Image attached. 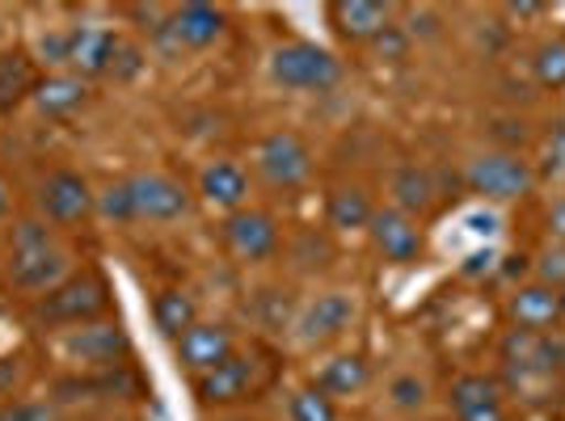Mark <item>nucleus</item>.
I'll return each instance as SVG.
<instances>
[{"instance_id": "obj_10", "label": "nucleus", "mask_w": 565, "mask_h": 421, "mask_svg": "<svg viewBox=\"0 0 565 421\" xmlns=\"http://www.w3.org/2000/svg\"><path fill=\"white\" fill-rule=\"evenodd\" d=\"M224 25H228L224 9L203 4V0H190V4H178L166 22L157 25V39L169 43L173 51H207L220 43Z\"/></svg>"}, {"instance_id": "obj_31", "label": "nucleus", "mask_w": 565, "mask_h": 421, "mask_svg": "<svg viewBox=\"0 0 565 421\" xmlns=\"http://www.w3.org/2000/svg\"><path fill=\"white\" fill-rule=\"evenodd\" d=\"M0 421H60V413H55V404H47V400H4L0 404Z\"/></svg>"}, {"instance_id": "obj_34", "label": "nucleus", "mask_w": 565, "mask_h": 421, "mask_svg": "<svg viewBox=\"0 0 565 421\" xmlns=\"http://www.w3.org/2000/svg\"><path fill=\"white\" fill-rule=\"evenodd\" d=\"M140 68H143V51L136 47V43H118V55H115V68H110V76L115 80H136L140 76Z\"/></svg>"}, {"instance_id": "obj_2", "label": "nucleus", "mask_w": 565, "mask_h": 421, "mask_svg": "<svg viewBox=\"0 0 565 421\" xmlns=\"http://www.w3.org/2000/svg\"><path fill=\"white\" fill-rule=\"evenodd\" d=\"M106 312H110V282L102 279L97 270H76L55 291L34 300V321L47 328H60V333L102 321Z\"/></svg>"}, {"instance_id": "obj_29", "label": "nucleus", "mask_w": 565, "mask_h": 421, "mask_svg": "<svg viewBox=\"0 0 565 421\" xmlns=\"http://www.w3.org/2000/svg\"><path fill=\"white\" fill-rule=\"evenodd\" d=\"M532 72L544 89H565V39H553V43H541L536 60H532Z\"/></svg>"}, {"instance_id": "obj_12", "label": "nucleus", "mask_w": 565, "mask_h": 421, "mask_svg": "<svg viewBox=\"0 0 565 421\" xmlns=\"http://www.w3.org/2000/svg\"><path fill=\"white\" fill-rule=\"evenodd\" d=\"M354 321V300L347 291H326L305 312L296 316V342L300 346H326L333 337H342Z\"/></svg>"}, {"instance_id": "obj_33", "label": "nucleus", "mask_w": 565, "mask_h": 421, "mask_svg": "<svg viewBox=\"0 0 565 421\" xmlns=\"http://www.w3.org/2000/svg\"><path fill=\"white\" fill-rule=\"evenodd\" d=\"M388 397H393L397 409H418V404L426 400V384L418 379V375H397L393 388H388Z\"/></svg>"}, {"instance_id": "obj_39", "label": "nucleus", "mask_w": 565, "mask_h": 421, "mask_svg": "<svg viewBox=\"0 0 565 421\" xmlns=\"http://www.w3.org/2000/svg\"><path fill=\"white\" fill-rule=\"evenodd\" d=\"M562 312H565V287H562Z\"/></svg>"}, {"instance_id": "obj_14", "label": "nucleus", "mask_w": 565, "mask_h": 421, "mask_svg": "<svg viewBox=\"0 0 565 421\" xmlns=\"http://www.w3.org/2000/svg\"><path fill=\"white\" fill-rule=\"evenodd\" d=\"M448 409L456 421H507V400L490 375L465 371L451 379Z\"/></svg>"}, {"instance_id": "obj_15", "label": "nucleus", "mask_w": 565, "mask_h": 421, "mask_svg": "<svg viewBox=\"0 0 565 421\" xmlns=\"http://www.w3.org/2000/svg\"><path fill=\"white\" fill-rule=\"evenodd\" d=\"M233 358V328L215 325V321H194V325L178 337V363L194 375L215 371L220 363Z\"/></svg>"}, {"instance_id": "obj_23", "label": "nucleus", "mask_w": 565, "mask_h": 421, "mask_svg": "<svg viewBox=\"0 0 565 421\" xmlns=\"http://www.w3.org/2000/svg\"><path fill=\"white\" fill-rule=\"evenodd\" d=\"M39 68L30 51H0V115H13L22 101L34 97Z\"/></svg>"}, {"instance_id": "obj_22", "label": "nucleus", "mask_w": 565, "mask_h": 421, "mask_svg": "<svg viewBox=\"0 0 565 421\" xmlns=\"http://www.w3.org/2000/svg\"><path fill=\"white\" fill-rule=\"evenodd\" d=\"M367 379H372V367H367V358L363 354H333L326 358L317 375H312V388L317 392H326V397H359L363 388H367Z\"/></svg>"}, {"instance_id": "obj_13", "label": "nucleus", "mask_w": 565, "mask_h": 421, "mask_svg": "<svg viewBox=\"0 0 565 421\" xmlns=\"http://www.w3.org/2000/svg\"><path fill=\"white\" fill-rule=\"evenodd\" d=\"M333 34L351 47L363 43H376L380 34L393 25V4H380V0H333L326 9Z\"/></svg>"}, {"instance_id": "obj_37", "label": "nucleus", "mask_w": 565, "mask_h": 421, "mask_svg": "<svg viewBox=\"0 0 565 421\" xmlns=\"http://www.w3.org/2000/svg\"><path fill=\"white\" fill-rule=\"evenodd\" d=\"M9 210H13V190H9V182L0 177V224L9 219Z\"/></svg>"}, {"instance_id": "obj_1", "label": "nucleus", "mask_w": 565, "mask_h": 421, "mask_svg": "<svg viewBox=\"0 0 565 421\" xmlns=\"http://www.w3.org/2000/svg\"><path fill=\"white\" fill-rule=\"evenodd\" d=\"M72 279V253L43 215H25L9 233V282L25 295H47Z\"/></svg>"}, {"instance_id": "obj_36", "label": "nucleus", "mask_w": 565, "mask_h": 421, "mask_svg": "<svg viewBox=\"0 0 565 421\" xmlns=\"http://www.w3.org/2000/svg\"><path fill=\"white\" fill-rule=\"evenodd\" d=\"M376 47L384 51V55L401 60V55H405V47H409V34H401L397 25H388V30H384V34L376 39Z\"/></svg>"}, {"instance_id": "obj_18", "label": "nucleus", "mask_w": 565, "mask_h": 421, "mask_svg": "<svg viewBox=\"0 0 565 421\" xmlns=\"http://www.w3.org/2000/svg\"><path fill=\"white\" fill-rule=\"evenodd\" d=\"M194 392L203 404H241L254 397V358L233 354L228 363H220L215 371L194 379Z\"/></svg>"}, {"instance_id": "obj_25", "label": "nucleus", "mask_w": 565, "mask_h": 421, "mask_svg": "<svg viewBox=\"0 0 565 421\" xmlns=\"http://www.w3.org/2000/svg\"><path fill=\"white\" fill-rule=\"evenodd\" d=\"M388 190H393V207L405 210L409 219H414V215H426L430 203H435V182H430V173L418 169V164L397 169V173H393V186Z\"/></svg>"}, {"instance_id": "obj_21", "label": "nucleus", "mask_w": 565, "mask_h": 421, "mask_svg": "<svg viewBox=\"0 0 565 421\" xmlns=\"http://www.w3.org/2000/svg\"><path fill=\"white\" fill-rule=\"evenodd\" d=\"M199 194L224 215L249 207V173L236 161H207L199 173Z\"/></svg>"}, {"instance_id": "obj_26", "label": "nucleus", "mask_w": 565, "mask_h": 421, "mask_svg": "<svg viewBox=\"0 0 565 421\" xmlns=\"http://www.w3.org/2000/svg\"><path fill=\"white\" fill-rule=\"evenodd\" d=\"M152 321H157V328H161L166 337H182V333L199 321V307L190 300V291L169 287V291H161V295L152 300Z\"/></svg>"}, {"instance_id": "obj_19", "label": "nucleus", "mask_w": 565, "mask_h": 421, "mask_svg": "<svg viewBox=\"0 0 565 421\" xmlns=\"http://www.w3.org/2000/svg\"><path fill=\"white\" fill-rule=\"evenodd\" d=\"M89 80L85 76H76V72H47V76H39V85H34V106H39V115L47 118H68L76 110H85L89 106Z\"/></svg>"}, {"instance_id": "obj_30", "label": "nucleus", "mask_w": 565, "mask_h": 421, "mask_svg": "<svg viewBox=\"0 0 565 421\" xmlns=\"http://www.w3.org/2000/svg\"><path fill=\"white\" fill-rule=\"evenodd\" d=\"M39 60H43L51 72H68V64H72V25H68V30H47V34L39 39Z\"/></svg>"}, {"instance_id": "obj_17", "label": "nucleus", "mask_w": 565, "mask_h": 421, "mask_svg": "<svg viewBox=\"0 0 565 421\" xmlns=\"http://www.w3.org/2000/svg\"><path fill=\"white\" fill-rule=\"evenodd\" d=\"M511 321L515 328H532V333H548V328H562V291L557 287H544V282H523L511 295Z\"/></svg>"}, {"instance_id": "obj_20", "label": "nucleus", "mask_w": 565, "mask_h": 421, "mask_svg": "<svg viewBox=\"0 0 565 421\" xmlns=\"http://www.w3.org/2000/svg\"><path fill=\"white\" fill-rule=\"evenodd\" d=\"M502 363L527 379V375H557L553 367V328L548 333H532V328H511L502 337Z\"/></svg>"}, {"instance_id": "obj_32", "label": "nucleus", "mask_w": 565, "mask_h": 421, "mask_svg": "<svg viewBox=\"0 0 565 421\" xmlns=\"http://www.w3.org/2000/svg\"><path fill=\"white\" fill-rule=\"evenodd\" d=\"M536 274H541L536 282L562 291L565 287V240H557V245H548V249H544L541 261H536Z\"/></svg>"}, {"instance_id": "obj_3", "label": "nucleus", "mask_w": 565, "mask_h": 421, "mask_svg": "<svg viewBox=\"0 0 565 421\" xmlns=\"http://www.w3.org/2000/svg\"><path fill=\"white\" fill-rule=\"evenodd\" d=\"M270 80L282 85V89H296V94H326L342 80V64L338 55L308 39H296V43H282V47L270 51Z\"/></svg>"}, {"instance_id": "obj_6", "label": "nucleus", "mask_w": 565, "mask_h": 421, "mask_svg": "<svg viewBox=\"0 0 565 421\" xmlns=\"http://www.w3.org/2000/svg\"><path fill=\"white\" fill-rule=\"evenodd\" d=\"M60 354L68 358L72 367H102V371H110V367H122V358L131 354V337H127V328L118 325V321H89V325H76V328H64L60 333Z\"/></svg>"}, {"instance_id": "obj_27", "label": "nucleus", "mask_w": 565, "mask_h": 421, "mask_svg": "<svg viewBox=\"0 0 565 421\" xmlns=\"http://www.w3.org/2000/svg\"><path fill=\"white\" fill-rule=\"evenodd\" d=\"M97 215H102L106 224H136V198H131L127 177L97 190Z\"/></svg>"}, {"instance_id": "obj_11", "label": "nucleus", "mask_w": 565, "mask_h": 421, "mask_svg": "<svg viewBox=\"0 0 565 421\" xmlns=\"http://www.w3.org/2000/svg\"><path fill=\"white\" fill-rule=\"evenodd\" d=\"M367 236H372L380 258L393 261V266H409V261H418V253H423V228H418V219H409L397 207L372 210Z\"/></svg>"}, {"instance_id": "obj_16", "label": "nucleus", "mask_w": 565, "mask_h": 421, "mask_svg": "<svg viewBox=\"0 0 565 421\" xmlns=\"http://www.w3.org/2000/svg\"><path fill=\"white\" fill-rule=\"evenodd\" d=\"M118 39L110 25H72V64L68 72L94 80V76H110L118 55Z\"/></svg>"}, {"instance_id": "obj_4", "label": "nucleus", "mask_w": 565, "mask_h": 421, "mask_svg": "<svg viewBox=\"0 0 565 421\" xmlns=\"http://www.w3.org/2000/svg\"><path fill=\"white\" fill-rule=\"evenodd\" d=\"M254 169H258V177L270 190L291 194V190H300L312 177V152H308L305 136H296L287 127H275L254 148Z\"/></svg>"}, {"instance_id": "obj_9", "label": "nucleus", "mask_w": 565, "mask_h": 421, "mask_svg": "<svg viewBox=\"0 0 565 421\" xmlns=\"http://www.w3.org/2000/svg\"><path fill=\"white\" fill-rule=\"evenodd\" d=\"M131 198H136V219L148 224H173V219H186L190 215V190L186 182H178L173 173L161 169H148V173H131L127 177Z\"/></svg>"}, {"instance_id": "obj_28", "label": "nucleus", "mask_w": 565, "mask_h": 421, "mask_svg": "<svg viewBox=\"0 0 565 421\" xmlns=\"http://www.w3.org/2000/svg\"><path fill=\"white\" fill-rule=\"evenodd\" d=\"M287 418L291 421H338V409H333V400L326 392H317V388H296L291 397H287Z\"/></svg>"}, {"instance_id": "obj_8", "label": "nucleus", "mask_w": 565, "mask_h": 421, "mask_svg": "<svg viewBox=\"0 0 565 421\" xmlns=\"http://www.w3.org/2000/svg\"><path fill=\"white\" fill-rule=\"evenodd\" d=\"M220 240H224V249L236 261H266L275 258V249H279V224H275L270 210L262 207L228 210L220 219Z\"/></svg>"}, {"instance_id": "obj_35", "label": "nucleus", "mask_w": 565, "mask_h": 421, "mask_svg": "<svg viewBox=\"0 0 565 421\" xmlns=\"http://www.w3.org/2000/svg\"><path fill=\"white\" fill-rule=\"evenodd\" d=\"M25 379V363L22 358H0V397L13 400V392L22 388Z\"/></svg>"}, {"instance_id": "obj_5", "label": "nucleus", "mask_w": 565, "mask_h": 421, "mask_svg": "<svg viewBox=\"0 0 565 421\" xmlns=\"http://www.w3.org/2000/svg\"><path fill=\"white\" fill-rule=\"evenodd\" d=\"M34 198H39V215L51 228H72V224H85L89 215H97V194L81 169H51L39 182Z\"/></svg>"}, {"instance_id": "obj_38", "label": "nucleus", "mask_w": 565, "mask_h": 421, "mask_svg": "<svg viewBox=\"0 0 565 421\" xmlns=\"http://www.w3.org/2000/svg\"><path fill=\"white\" fill-rule=\"evenodd\" d=\"M507 13H515V18H536V13H544V4H507Z\"/></svg>"}, {"instance_id": "obj_7", "label": "nucleus", "mask_w": 565, "mask_h": 421, "mask_svg": "<svg viewBox=\"0 0 565 421\" xmlns=\"http://www.w3.org/2000/svg\"><path fill=\"white\" fill-rule=\"evenodd\" d=\"M465 182H469L472 194H481L490 203H511V198L532 194L536 173H532V164L523 161L519 152H486V156H477L469 164Z\"/></svg>"}, {"instance_id": "obj_24", "label": "nucleus", "mask_w": 565, "mask_h": 421, "mask_svg": "<svg viewBox=\"0 0 565 421\" xmlns=\"http://www.w3.org/2000/svg\"><path fill=\"white\" fill-rule=\"evenodd\" d=\"M372 198L363 186H333L326 198V224L338 233H354V228H367L372 224Z\"/></svg>"}]
</instances>
